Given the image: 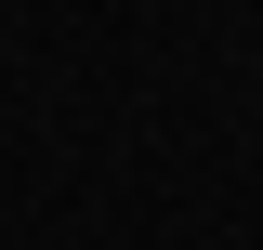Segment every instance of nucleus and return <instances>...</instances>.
Segmentation results:
<instances>
[]
</instances>
